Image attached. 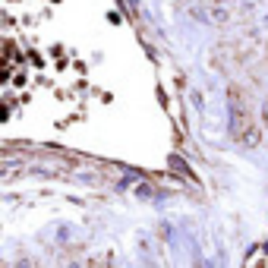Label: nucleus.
<instances>
[{
    "instance_id": "1",
    "label": "nucleus",
    "mask_w": 268,
    "mask_h": 268,
    "mask_svg": "<svg viewBox=\"0 0 268 268\" xmlns=\"http://www.w3.org/2000/svg\"><path fill=\"white\" fill-rule=\"evenodd\" d=\"M230 107H234V117H230V133L240 136V133H243V127H249V123H246V114H243V104L234 98V101H230Z\"/></svg>"
},
{
    "instance_id": "2",
    "label": "nucleus",
    "mask_w": 268,
    "mask_h": 268,
    "mask_svg": "<svg viewBox=\"0 0 268 268\" xmlns=\"http://www.w3.org/2000/svg\"><path fill=\"white\" fill-rule=\"evenodd\" d=\"M265 123H268V101H265Z\"/></svg>"
}]
</instances>
